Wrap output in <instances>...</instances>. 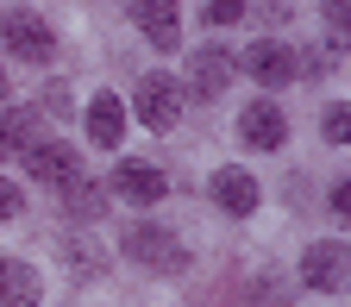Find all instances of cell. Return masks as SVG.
I'll list each match as a JSON object with an SVG mask.
<instances>
[{
    "label": "cell",
    "mask_w": 351,
    "mask_h": 307,
    "mask_svg": "<svg viewBox=\"0 0 351 307\" xmlns=\"http://www.w3.org/2000/svg\"><path fill=\"white\" fill-rule=\"evenodd\" d=\"M88 138H95L101 151H113V145L125 138V107H119L113 95H101V101H88Z\"/></svg>",
    "instance_id": "8fae6325"
},
{
    "label": "cell",
    "mask_w": 351,
    "mask_h": 307,
    "mask_svg": "<svg viewBox=\"0 0 351 307\" xmlns=\"http://www.w3.org/2000/svg\"><path fill=\"white\" fill-rule=\"evenodd\" d=\"M0 88H7V82H0Z\"/></svg>",
    "instance_id": "44dd1931"
},
{
    "label": "cell",
    "mask_w": 351,
    "mask_h": 307,
    "mask_svg": "<svg viewBox=\"0 0 351 307\" xmlns=\"http://www.w3.org/2000/svg\"><path fill=\"white\" fill-rule=\"evenodd\" d=\"M320 132H326V145H351V107H326Z\"/></svg>",
    "instance_id": "2e32d148"
},
{
    "label": "cell",
    "mask_w": 351,
    "mask_h": 307,
    "mask_svg": "<svg viewBox=\"0 0 351 307\" xmlns=\"http://www.w3.org/2000/svg\"><path fill=\"white\" fill-rule=\"evenodd\" d=\"M63 195H69V213H75V219H95V213L107 207V195H101L95 182H88V175H75V182H69Z\"/></svg>",
    "instance_id": "9a60e30c"
},
{
    "label": "cell",
    "mask_w": 351,
    "mask_h": 307,
    "mask_svg": "<svg viewBox=\"0 0 351 307\" xmlns=\"http://www.w3.org/2000/svg\"><path fill=\"white\" fill-rule=\"evenodd\" d=\"M332 213H339V219H351V182H339V188H332Z\"/></svg>",
    "instance_id": "ffe728a7"
},
{
    "label": "cell",
    "mask_w": 351,
    "mask_h": 307,
    "mask_svg": "<svg viewBox=\"0 0 351 307\" xmlns=\"http://www.w3.org/2000/svg\"><path fill=\"white\" fill-rule=\"evenodd\" d=\"M239 138H245L251 151H282V138H289L282 107H276V101H251V107L239 113Z\"/></svg>",
    "instance_id": "ba28073f"
},
{
    "label": "cell",
    "mask_w": 351,
    "mask_h": 307,
    "mask_svg": "<svg viewBox=\"0 0 351 307\" xmlns=\"http://www.w3.org/2000/svg\"><path fill=\"white\" fill-rule=\"evenodd\" d=\"M345 19H351V0H326V25H332V38H345Z\"/></svg>",
    "instance_id": "d6986e66"
},
{
    "label": "cell",
    "mask_w": 351,
    "mask_h": 307,
    "mask_svg": "<svg viewBox=\"0 0 351 307\" xmlns=\"http://www.w3.org/2000/svg\"><path fill=\"white\" fill-rule=\"evenodd\" d=\"M113 188H119L125 201H138V207H157V201L169 195V175L151 169V163H119V169H113Z\"/></svg>",
    "instance_id": "9c48e42d"
},
{
    "label": "cell",
    "mask_w": 351,
    "mask_h": 307,
    "mask_svg": "<svg viewBox=\"0 0 351 307\" xmlns=\"http://www.w3.org/2000/svg\"><path fill=\"white\" fill-rule=\"evenodd\" d=\"M32 138H38V119H32L25 107H0V163L19 157Z\"/></svg>",
    "instance_id": "5bb4252c"
},
{
    "label": "cell",
    "mask_w": 351,
    "mask_h": 307,
    "mask_svg": "<svg viewBox=\"0 0 351 307\" xmlns=\"http://www.w3.org/2000/svg\"><path fill=\"white\" fill-rule=\"evenodd\" d=\"M226 75H232V57H226V51H213V44H207V51L195 57V69H189V82H195V95H201V101H213L219 88H226Z\"/></svg>",
    "instance_id": "4fadbf2b"
},
{
    "label": "cell",
    "mask_w": 351,
    "mask_h": 307,
    "mask_svg": "<svg viewBox=\"0 0 351 307\" xmlns=\"http://www.w3.org/2000/svg\"><path fill=\"white\" fill-rule=\"evenodd\" d=\"M19 157H25V169H32V182H51V188H69L75 175H82V157H75L69 145H57V138H32Z\"/></svg>",
    "instance_id": "277c9868"
},
{
    "label": "cell",
    "mask_w": 351,
    "mask_h": 307,
    "mask_svg": "<svg viewBox=\"0 0 351 307\" xmlns=\"http://www.w3.org/2000/svg\"><path fill=\"white\" fill-rule=\"evenodd\" d=\"M132 107H138V119H145L151 132H169L176 119H182V88H176L169 75H145V82H138V101H132Z\"/></svg>",
    "instance_id": "8992f818"
},
{
    "label": "cell",
    "mask_w": 351,
    "mask_h": 307,
    "mask_svg": "<svg viewBox=\"0 0 351 307\" xmlns=\"http://www.w3.org/2000/svg\"><path fill=\"white\" fill-rule=\"evenodd\" d=\"M125 257H132V263H145V270H157V276H176V270L189 263L182 238H176V232H163V226H151V219L125 232Z\"/></svg>",
    "instance_id": "6da1fadb"
},
{
    "label": "cell",
    "mask_w": 351,
    "mask_h": 307,
    "mask_svg": "<svg viewBox=\"0 0 351 307\" xmlns=\"http://www.w3.org/2000/svg\"><path fill=\"white\" fill-rule=\"evenodd\" d=\"M301 282L307 288H320V295H339L351 282V251L339 238H320V245H307L301 251Z\"/></svg>",
    "instance_id": "7a4b0ae2"
},
{
    "label": "cell",
    "mask_w": 351,
    "mask_h": 307,
    "mask_svg": "<svg viewBox=\"0 0 351 307\" xmlns=\"http://www.w3.org/2000/svg\"><path fill=\"white\" fill-rule=\"evenodd\" d=\"M213 201L226 207V213H251L257 207V182H251L245 169H219L213 175Z\"/></svg>",
    "instance_id": "7c38bea8"
},
{
    "label": "cell",
    "mask_w": 351,
    "mask_h": 307,
    "mask_svg": "<svg viewBox=\"0 0 351 307\" xmlns=\"http://www.w3.org/2000/svg\"><path fill=\"white\" fill-rule=\"evenodd\" d=\"M245 69H251V82H263V88H289V82L301 75V57L289 51V44H276V38H257L251 51H245Z\"/></svg>",
    "instance_id": "5b68a950"
},
{
    "label": "cell",
    "mask_w": 351,
    "mask_h": 307,
    "mask_svg": "<svg viewBox=\"0 0 351 307\" xmlns=\"http://www.w3.org/2000/svg\"><path fill=\"white\" fill-rule=\"evenodd\" d=\"M239 13H245V0H213V7H207V19H213V25H232Z\"/></svg>",
    "instance_id": "e0dca14e"
},
{
    "label": "cell",
    "mask_w": 351,
    "mask_h": 307,
    "mask_svg": "<svg viewBox=\"0 0 351 307\" xmlns=\"http://www.w3.org/2000/svg\"><path fill=\"white\" fill-rule=\"evenodd\" d=\"M0 44H7L19 63H51V44L57 38H51V25H44L38 13L19 7V13H0Z\"/></svg>",
    "instance_id": "3957f363"
},
{
    "label": "cell",
    "mask_w": 351,
    "mask_h": 307,
    "mask_svg": "<svg viewBox=\"0 0 351 307\" xmlns=\"http://www.w3.org/2000/svg\"><path fill=\"white\" fill-rule=\"evenodd\" d=\"M38 295H44V282H38L32 263L0 257V307H38Z\"/></svg>",
    "instance_id": "30bf717a"
},
{
    "label": "cell",
    "mask_w": 351,
    "mask_h": 307,
    "mask_svg": "<svg viewBox=\"0 0 351 307\" xmlns=\"http://www.w3.org/2000/svg\"><path fill=\"white\" fill-rule=\"evenodd\" d=\"M125 13L132 25H138L157 51H176L182 44V19H176V0H125Z\"/></svg>",
    "instance_id": "52a82bcc"
},
{
    "label": "cell",
    "mask_w": 351,
    "mask_h": 307,
    "mask_svg": "<svg viewBox=\"0 0 351 307\" xmlns=\"http://www.w3.org/2000/svg\"><path fill=\"white\" fill-rule=\"evenodd\" d=\"M19 207H25V195H19V188L7 182V175H0V219H13Z\"/></svg>",
    "instance_id": "ac0fdd59"
}]
</instances>
